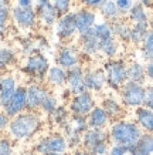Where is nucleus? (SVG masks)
Masks as SVG:
<instances>
[{"label": "nucleus", "instance_id": "34", "mask_svg": "<svg viewBox=\"0 0 153 155\" xmlns=\"http://www.w3.org/2000/svg\"><path fill=\"white\" fill-rule=\"evenodd\" d=\"M94 31L97 34V37L99 38V41L105 40V38L113 37L111 21H108V20H99V21H97V24L94 26Z\"/></svg>", "mask_w": 153, "mask_h": 155}, {"label": "nucleus", "instance_id": "30", "mask_svg": "<svg viewBox=\"0 0 153 155\" xmlns=\"http://www.w3.org/2000/svg\"><path fill=\"white\" fill-rule=\"evenodd\" d=\"M98 12H99V14L104 17V20H108V21H113V20H116V19L125 17V16H122V13L119 12L115 0H105V2L99 6Z\"/></svg>", "mask_w": 153, "mask_h": 155}, {"label": "nucleus", "instance_id": "11", "mask_svg": "<svg viewBox=\"0 0 153 155\" xmlns=\"http://www.w3.org/2000/svg\"><path fill=\"white\" fill-rule=\"evenodd\" d=\"M34 10L37 13L38 21L43 27L46 28H54L57 20L60 17L58 12L53 6L51 0H36L34 3Z\"/></svg>", "mask_w": 153, "mask_h": 155}, {"label": "nucleus", "instance_id": "13", "mask_svg": "<svg viewBox=\"0 0 153 155\" xmlns=\"http://www.w3.org/2000/svg\"><path fill=\"white\" fill-rule=\"evenodd\" d=\"M10 118L19 115L20 113L27 111V88L24 85H19L17 90L14 91V94L11 95V98L7 101L5 107L2 108Z\"/></svg>", "mask_w": 153, "mask_h": 155}, {"label": "nucleus", "instance_id": "21", "mask_svg": "<svg viewBox=\"0 0 153 155\" xmlns=\"http://www.w3.org/2000/svg\"><path fill=\"white\" fill-rule=\"evenodd\" d=\"M133 120L138 122V125L142 128L143 132L153 134V111L150 108L145 107V105L135 108Z\"/></svg>", "mask_w": 153, "mask_h": 155}, {"label": "nucleus", "instance_id": "8", "mask_svg": "<svg viewBox=\"0 0 153 155\" xmlns=\"http://www.w3.org/2000/svg\"><path fill=\"white\" fill-rule=\"evenodd\" d=\"M11 20L14 24L24 31H30L37 27V24L40 23L37 17V13L33 7H21V6H14L11 7Z\"/></svg>", "mask_w": 153, "mask_h": 155}, {"label": "nucleus", "instance_id": "47", "mask_svg": "<svg viewBox=\"0 0 153 155\" xmlns=\"http://www.w3.org/2000/svg\"><path fill=\"white\" fill-rule=\"evenodd\" d=\"M70 155H92V154H91V151L87 150V148H84V147H78V148H74Z\"/></svg>", "mask_w": 153, "mask_h": 155}, {"label": "nucleus", "instance_id": "42", "mask_svg": "<svg viewBox=\"0 0 153 155\" xmlns=\"http://www.w3.org/2000/svg\"><path fill=\"white\" fill-rule=\"evenodd\" d=\"M115 3L119 12L122 13V16H126L128 12L132 9V6L135 5V0H115Z\"/></svg>", "mask_w": 153, "mask_h": 155}, {"label": "nucleus", "instance_id": "4", "mask_svg": "<svg viewBox=\"0 0 153 155\" xmlns=\"http://www.w3.org/2000/svg\"><path fill=\"white\" fill-rule=\"evenodd\" d=\"M50 67H51L50 60L43 51L33 53V54L26 56L23 63L24 73L33 81H40V83H43V80H46V75L48 73Z\"/></svg>", "mask_w": 153, "mask_h": 155}, {"label": "nucleus", "instance_id": "32", "mask_svg": "<svg viewBox=\"0 0 153 155\" xmlns=\"http://www.w3.org/2000/svg\"><path fill=\"white\" fill-rule=\"evenodd\" d=\"M17 63V53L13 47H0V73H5Z\"/></svg>", "mask_w": 153, "mask_h": 155}, {"label": "nucleus", "instance_id": "5", "mask_svg": "<svg viewBox=\"0 0 153 155\" xmlns=\"http://www.w3.org/2000/svg\"><path fill=\"white\" fill-rule=\"evenodd\" d=\"M33 150L40 155H48L56 152H67L70 150V145L62 132H51L38 138Z\"/></svg>", "mask_w": 153, "mask_h": 155}, {"label": "nucleus", "instance_id": "45", "mask_svg": "<svg viewBox=\"0 0 153 155\" xmlns=\"http://www.w3.org/2000/svg\"><path fill=\"white\" fill-rule=\"evenodd\" d=\"M9 122H10V117L3 111V110H0V132H3L7 130Z\"/></svg>", "mask_w": 153, "mask_h": 155}, {"label": "nucleus", "instance_id": "14", "mask_svg": "<svg viewBox=\"0 0 153 155\" xmlns=\"http://www.w3.org/2000/svg\"><path fill=\"white\" fill-rule=\"evenodd\" d=\"M85 87L94 94H99L105 88H108L107 75L102 67H91L85 70Z\"/></svg>", "mask_w": 153, "mask_h": 155}, {"label": "nucleus", "instance_id": "3", "mask_svg": "<svg viewBox=\"0 0 153 155\" xmlns=\"http://www.w3.org/2000/svg\"><path fill=\"white\" fill-rule=\"evenodd\" d=\"M107 75V85L112 91H119L121 87L128 81V61L122 57L108 58L102 66Z\"/></svg>", "mask_w": 153, "mask_h": 155}, {"label": "nucleus", "instance_id": "31", "mask_svg": "<svg viewBox=\"0 0 153 155\" xmlns=\"http://www.w3.org/2000/svg\"><path fill=\"white\" fill-rule=\"evenodd\" d=\"M126 17L130 23H142V21H150V13L149 9H146L145 6L140 3L135 2V5L132 6V9L128 12Z\"/></svg>", "mask_w": 153, "mask_h": 155}, {"label": "nucleus", "instance_id": "6", "mask_svg": "<svg viewBox=\"0 0 153 155\" xmlns=\"http://www.w3.org/2000/svg\"><path fill=\"white\" fill-rule=\"evenodd\" d=\"M118 93H119L122 104L126 108L135 110V108L145 105V95H146L145 84H139V83L128 80Z\"/></svg>", "mask_w": 153, "mask_h": 155}, {"label": "nucleus", "instance_id": "20", "mask_svg": "<svg viewBox=\"0 0 153 155\" xmlns=\"http://www.w3.org/2000/svg\"><path fill=\"white\" fill-rule=\"evenodd\" d=\"M108 140H109L108 128H88L82 134V145L81 147L91 150L94 145H97L102 141H108Z\"/></svg>", "mask_w": 153, "mask_h": 155}, {"label": "nucleus", "instance_id": "38", "mask_svg": "<svg viewBox=\"0 0 153 155\" xmlns=\"http://www.w3.org/2000/svg\"><path fill=\"white\" fill-rule=\"evenodd\" d=\"M53 6L56 7V10L58 12L60 16L67 14L72 12V5H74V0H51Z\"/></svg>", "mask_w": 153, "mask_h": 155}, {"label": "nucleus", "instance_id": "43", "mask_svg": "<svg viewBox=\"0 0 153 155\" xmlns=\"http://www.w3.org/2000/svg\"><path fill=\"white\" fill-rule=\"evenodd\" d=\"M145 90H146V95H145V107L150 108L153 111V83L145 84Z\"/></svg>", "mask_w": 153, "mask_h": 155}, {"label": "nucleus", "instance_id": "10", "mask_svg": "<svg viewBox=\"0 0 153 155\" xmlns=\"http://www.w3.org/2000/svg\"><path fill=\"white\" fill-rule=\"evenodd\" d=\"M97 105V100L94 93L85 90L84 93L71 95L68 100V108H70L71 114H79V115H88L92 108Z\"/></svg>", "mask_w": 153, "mask_h": 155}, {"label": "nucleus", "instance_id": "46", "mask_svg": "<svg viewBox=\"0 0 153 155\" xmlns=\"http://www.w3.org/2000/svg\"><path fill=\"white\" fill-rule=\"evenodd\" d=\"M145 71H146V78L153 83V60L145 63Z\"/></svg>", "mask_w": 153, "mask_h": 155}, {"label": "nucleus", "instance_id": "25", "mask_svg": "<svg viewBox=\"0 0 153 155\" xmlns=\"http://www.w3.org/2000/svg\"><path fill=\"white\" fill-rule=\"evenodd\" d=\"M112 26V31H113V36H115L121 43H129L130 38V28H132V23H130L128 19L125 17H121V19H116L113 21H111Z\"/></svg>", "mask_w": 153, "mask_h": 155}, {"label": "nucleus", "instance_id": "28", "mask_svg": "<svg viewBox=\"0 0 153 155\" xmlns=\"http://www.w3.org/2000/svg\"><path fill=\"white\" fill-rule=\"evenodd\" d=\"M133 155H153V134L143 132L139 141L132 145Z\"/></svg>", "mask_w": 153, "mask_h": 155}, {"label": "nucleus", "instance_id": "41", "mask_svg": "<svg viewBox=\"0 0 153 155\" xmlns=\"http://www.w3.org/2000/svg\"><path fill=\"white\" fill-rule=\"evenodd\" d=\"M139 50L153 53V26H150L148 34H146V38H145V41L142 43V46L139 47Z\"/></svg>", "mask_w": 153, "mask_h": 155}, {"label": "nucleus", "instance_id": "12", "mask_svg": "<svg viewBox=\"0 0 153 155\" xmlns=\"http://www.w3.org/2000/svg\"><path fill=\"white\" fill-rule=\"evenodd\" d=\"M26 88H27V108L31 111H38L44 100L51 94L50 88L40 81H33L26 85Z\"/></svg>", "mask_w": 153, "mask_h": 155}, {"label": "nucleus", "instance_id": "29", "mask_svg": "<svg viewBox=\"0 0 153 155\" xmlns=\"http://www.w3.org/2000/svg\"><path fill=\"white\" fill-rule=\"evenodd\" d=\"M51 120V122L58 128H62L70 122V118H71V111L68 105H62V104H58V107L53 111V113L48 115Z\"/></svg>", "mask_w": 153, "mask_h": 155}, {"label": "nucleus", "instance_id": "22", "mask_svg": "<svg viewBox=\"0 0 153 155\" xmlns=\"http://www.w3.org/2000/svg\"><path fill=\"white\" fill-rule=\"evenodd\" d=\"M89 128H108L109 124L112 122L111 117L107 114V111L101 107V105H95L92 111L87 115Z\"/></svg>", "mask_w": 153, "mask_h": 155}, {"label": "nucleus", "instance_id": "36", "mask_svg": "<svg viewBox=\"0 0 153 155\" xmlns=\"http://www.w3.org/2000/svg\"><path fill=\"white\" fill-rule=\"evenodd\" d=\"M10 20H11V9L0 7V34H5L7 31Z\"/></svg>", "mask_w": 153, "mask_h": 155}, {"label": "nucleus", "instance_id": "48", "mask_svg": "<svg viewBox=\"0 0 153 155\" xmlns=\"http://www.w3.org/2000/svg\"><path fill=\"white\" fill-rule=\"evenodd\" d=\"M36 3V0H16V5L21 7H33Z\"/></svg>", "mask_w": 153, "mask_h": 155}, {"label": "nucleus", "instance_id": "15", "mask_svg": "<svg viewBox=\"0 0 153 155\" xmlns=\"http://www.w3.org/2000/svg\"><path fill=\"white\" fill-rule=\"evenodd\" d=\"M65 87L70 91L71 95L84 93L87 87H85V68L81 64L75 66L70 70H67V83Z\"/></svg>", "mask_w": 153, "mask_h": 155}, {"label": "nucleus", "instance_id": "51", "mask_svg": "<svg viewBox=\"0 0 153 155\" xmlns=\"http://www.w3.org/2000/svg\"><path fill=\"white\" fill-rule=\"evenodd\" d=\"M23 155H40V154H38V152H36V151L33 150V151H26V152H24Z\"/></svg>", "mask_w": 153, "mask_h": 155}, {"label": "nucleus", "instance_id": "18", "mask_svg": "<svg viewBox=\"0 0 153 155\" xmlns=\"http://www.w3.org/2000/svg\"><path fill=\"white\" fill-rule=\"evenodd\" d=\"M17 87L19 84L13 74L3 73L0 75V108H3L7 104V101L11 98V95L14 94Z\"/></svg>", "mask_w": 153, "mask_h": 155}, {"label": "nucleus", "instance_id": "19", "mask_svg": "<svg viewBox=\"0 0 153 155\" xmlns=\"http://www.w3.org/2000/svg\"><path fill=\"white\" fill-rule=\"evenodd\" d=\"M99 105L107 111V114L111 117L112 121L119 120V118H123L126 107L122 104L121 100H118L116 97H113V95H107V97H104V98L101 100V104H99Z\"/></svg>", "mask_w": 153, "mask_h": 155}, {"label": "nucleus", "instance_id": "37", "mask_svg": "<svg viewBox=\"0 0 153 155\" xmlns=\"http://www.w3.org/2000/svg\"><path fill=\"white\" fill-rule=\"evenodd\" d=\"M58 104H60V103H58V98H57L56 95L51 93V94L48 95L46 100H44V103H43V105H41V108H40V110H41L46 115H50V114L53 113L57 107H58Z\"/></svg>", "mask_w": 153, "mask_h": 155}, {"label": "nucleus", "instance_id": "2", "mask_svg": "<svg viewBox=\"0 0 153 155\" xmlns=\"http://www.w3.org/2000/svg\"><path fill=\"white\" fill-rule=\"evenodd\" d=\"M108 134H109L111 144L132 147L139 141L143 131L135 120L119 118V120H115V121H112L109 124Z\"/></svg>", "mask_w": 153, "mask_h": 155}, {"label": "nucleus", "instance_id": "24", "mask_svg": "<svg viewBox=\"0 0 153 155\" xmlns=\"http://www.w3.org/2000/svg\"><path fill=\"white\" fill-rule=\"evenodd\" d=\"M46 81L51 88H64L67 83V70L58 64L51 66L46 75Z\"/></svg>", "mask_w": 153, "mask_h": 155}, {"label": "nucleus", "instance_id": "26", "mask_svg": "<svg viewBox=\"0 0 153 155\" xmlns=\"http://www.w3.org/2000/svg\"><path fill=\"white\" fill-rule=\"evenodd\" d=\"M128 80L146 84V71H145V63L140 60H132L128 63Z\"/></svg>", "mask_w": 153, "mask_h": 155}, {"label": "nucleus", "instance_id": "35", "mask_svg": "<svg viewBox=\"0 0 153 155\" xmlns=\"http://www.w3.org/2000/svg\"><path fill=\"white\" fill-rule=\"evenodd\" d=\"M13 141L10 135H0V155H14Z\"/></svg>", "mask_w": 153, "mask_h": 155}, {"label": "nucleus", "instance_id": "40", "mask_svg": "<svg viewBox=\"0 0 153 155\" xmlns=\"http://www.w3.org/2000/svg\"><path fill=\"white\" fill-rule=\"evenodd\" d=\"M109 148H111V141L108 140V141H102L97 145H94L89 151H91L92 155H107Z\"/></svg>", "mask_w": 153, "mask_h": 155}, {"label": "nucleus", "instance_id": "50", "mask_svg": "<svg viewBox=\"0 0 153 155\" xmlns=\"http://www.w3.org/2000/svg\"><path fill=\"white\" fill-rule=\"evenodd\" d=\"M0 7H10V0H0Z\"/></svg>", "mask_w": 153, "mask_h": 155}, {"label": "nucleus", "instance_id": "17", "mask_svg": "<svg viewBox=\"0 0 153 155\" xmlns=\"http://www.w3.org/2000/svg\"><path fill=\"white\" fill-rule=\"evenodd\" d=\"M78 46L82 56L87 57H97L99 56V38L94 31V28L78 34Z\"/></svg>", "mask_w": 153, "mask_h": 155}, {"label": "nucleus", "instance_id": "39", "mask_svg": "<svg viewBox=\"0 0 153 155\" xmlns=\"http://www.w3.org/2000/svg\"><path fill=\"white\" fill-rule=\"evenodd\" d=\"M107 155H133V154H132V147L111 144V148H109Z\"/></svg>", "mask_w": 153, "mask_h": 155}, {"label": "nucleus", "instance_id": "44", "mask_svg": "<svg viewBox=\"0 0 153 155\" xmlns=\"http://www.w3.org/2000/svg\"><path fill=\"white\" fill-rule=\"evenodd\" d=\"M81 7H88V9H94V10H98L99 6L105 2V0H75Z\"/></svg>", "mask_w": 153, "mask_h": 155}, {"label": "nucleus", "instance_id": "49", "mask_svg": "<svg viewBox=\"0 0 153 155\" xmlns=\"http://www.w3.org/2000/svg\"><path fill=\"white\" fill-rule=\"evenodd\" d=\"M138 3H140L142 6H145L146 9H152L153 7V0H136Z\"/></svg>", "mask_w": 153, "mask_h": 155}, {"label": "nucleus", "instance_id": "1", "mask_svg": "<svg viewBox=\"0 0 153 155\" xmlns=\"http://www.w3.org/2000/svg\"><path fill=\"white\" fill-rule=\"evenodd\" d=\"M43 130V118L37 111L27 110L19 115L10 118L7 134L14 141H27Z\"/></svg>", "mask_w": 153, "mask_h": 155}, {"label": "nucleus", "instance_id": "52", "mask_svg": "<svg viewBox=\"0 0 153 155\" xmlns=\"http://www.w3.org/2000/svg\"><path fill=\"white\" fill-rule=\"evenodd\" d=\"M48 155H68L67 152H56V154H48Z\"/></svg>", "mask_w": 153, "mask_h": 155}, {"label": "nucleus", "instance_id": "9", "mask_svg": "<svg viewBox=\"0 0 153 155\" xmlns=\"http://www.w3.org/2000/svg\"><path fill=\"white\" fill-rule=\"evenodd\" d=\"M54 31H56V36L60 41L62 43L72 41L75 38V36L78 34L74 12H70V13L60 16L56 26H54Z\"/></svg>", "mask_w": 153, "mask_h": 155}, {"label": "nucleus", "instance_id": "27", "mask_svg": "<svg viewBox=\"0 0 153 155\" xmlns=\"http://www.w3.org/2000/svg\"><path fill=\"white\" fill-rule=\"evenodd\" d=\"M150 21H142V23H132V28H130V38H129V44L140 47L142 43L146 38L149 28H150Z\"/></svg>", "mask_w": 153, "mask_h": 155}, {"label": "nucleus", "instance_id": "23", "mask_svg": "<svg viewBox=\"0 0 153 155\" xmlns=\"http://www.w3.org/2000/svg\"><path fill=\"white\" fill-rule=\"evenodd\" d=\"M122 51V43L113 36V37L105 38L99 41V56L105 58H116L121 56Z\"/></svg>", "mask_w": 153, "mask_h": 155}, {"label": "nucleus", "instance_id": "33", "mask_svg": "<svg viewBox=\"0 0 153 155\" xmlns=\"http://www.w3.org/2000/svg\"><path fill=\"white\" fill-rule=\"evenodd\" d=\"M68 127L72 131L78 132V134H84L89 128L88 125V120H87V115H79V114H71L70 122L65 125Z\"/></svg>", "mask_w": 153, "mask_h": 155}, {"label": "nucleus", "instance_id": "16", "mask_svg": "<svg viewBox=\"0 0 153 155\" xmlns=\"http://www.w3.org/2000/svg\"><path fill=\"white\" fill-rule=\"evenodd\" d=\"M74 16L78 34H82L85 31L91 30V28H94V26L98 21L97 10L88 9V7H79V9L74 10Z\"/></svg>", "mask_w": 153, "mask_h": 155}, {"label": "nucleus", "instance_id": "7", "mask_svg": "<svg viewBox=\"0 0 153 155\" xmlns=\"http://www.w3.org/2000/svg\"><path fill=\"white\" fill-rule=\"evenodd\" d=\"M82 61V53L79 46L72 41L62 43L56 53V64L61 66L65 70H70L75 66H79Z\"/></svg>", "mask_w": 153, "mask_h": 155}]
</instances>
